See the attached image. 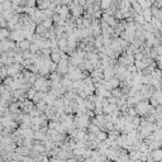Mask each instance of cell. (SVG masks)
<instances>
[{
    "label": "cell",
    "instance_id": "cell-1",
    "mask_svg": "<svg viewBox=\"0 0 162 162\" xmlns=\"http://www.w3.org/2000/svg\"><path fill=\"white\" fill-rule=\"evenodd\" d=\"M11 41L14 42H20L26 38V33L23 29H20V31H11L10 32V37H9Z\"/></svg>",
    "mask_w": 162,
    "mask_h": 162
},
{
    "label": "cell",
    "instance_id": "cell-2",
    "mask_svg": "<svg viewBox=\"0 0 162 162\" xmlns=\"http://www.w3.org/2000/svg\"><path fill=\"white\" fill-rule=\"evenodd\" d=\"M104 79L105 80H110L113 79L114 76H115V71H114V66H106V67H104Z\"/></svg>",
    "mask_w": 162,
    "mask_h": 162
},
{
    "label": "cell",
    "instance_id": "cell-3",
    "mask_svg": "<svg viewBox=\"0 0 162 162\" xmlns=\"http://www.w3.org/2000/svg\"><path fill=\"white\" fill-rule=\"evenodd\" d=\"M46 80H47L46 76H39V75H38V77L35 79V81H34V84H33V87L37 90V91H39V90L44 86Z\"/></svg>",
    "mask_w": 162,
    "mask_h": 162
},
{
    "label": "cell",
    "instance_id": "cell-4",
    "mask_svg": "<svg viewBox=\"0 0 162 162\" xmlns=\"http://www.w3.org/2000/svg\"><path fill=\"white\" fill-rule=\"evenodd\" d=\"M148 160L161 161L162 160V148H156V149H153V151H151V156L148 157Z\"/></svg>",
    "mask_w": 162,
    "mask_h": 162
},
{
    "label": "cell",
    "instance_id": "cell-5",
    "mask_svg": "<svg viewBox=\"0 0 162 162\" xmlns=\"http://www.w3.org/2000/svg\"><path fill=\"white\" fill-rule=\"evenodd\" d=\"M94 46H95V48L98 50V53H99V51H100V50L104 47V37H103V34L98 35V37H95Z\"/></svg>",
    "mask_w": 162,
    "mask_h": 162
},
{
    "label": "cell",
    "instance_id": "cell-6",
    "mask_svg": "<svg viewBox=\"0 0 162 162\" xmlns=\"http://www.w3.org/2000/svg\"><path fill=\"white\" fill-rule=\"evenodd\" d=\"M31 43H32V41L24 38V39L20 41V42H17V46L19 47L22 51H24V50H29V47H31Z\"/></svg>",
    "mask_w": 162,
    "mask_h": 162
},
{
    "label": "cell",
    "instance_id": "cell-7",
    "mask_svg": "<svg viewBox=\"0 0 162 162\" xmlns=\"http://www.w3.org/2000/svg\"><path fill=\"white\" fill-rule=\"evenodd\" d=\"M72 80L70 79V77L67 76V75H65V76H62V80H61V84H62V86H65L67 90H70V89H72Z\"/></svg>",
    "mask_w": 162,
    "mask_h": 162
},
{
    "label": "cell",
    "instance_id": "cell-8",
    "mask_svg": "<svg viewBox=\"0 0 162 162\" xmlns=\"http://www.w3.org/2000/svg\"><path fill=\"white\" fill-rule=\"evenodd\" d=\"M57 43H58V48L61 50V51H66L67 50V38L66 37H61V38H58L57 39Z\"/></svg>",
    "mask_w": 162,
    "mask_h": 162
},
{
    "label": "cell",
    "instance_id": "cell-9",
    "mask_svg": "<svg viewBox=\"0 0 162 162\" xmlns=\"http://www.w3.org/2000/svg\"><path fill=\"white\" fill-rule=\"evenodd\" d=\"M62 53H63V51H56V52H52L51 53V60L53 62H56V63H58L60 61H61V56H62Z\"/></svg>",
    "mask_w": 162,
    "mask_h": 162
},
{
    "label": "cell",
    "instance_id": "cell-10",
    "mask_svg": "<svg viewBox=\"0 0 162 162\" xmlns=\"http://www.w3.org/2000/svg\"><path fill=\"white\" fill-rule=\"evenodd\" d=\"M42 24H43L47 29H51L53 26H55V23H53V19H52V17H46L43 22H42Z\"/></svg>",
    "mask_w": 162,
    "mask_h": 162
},
{
    "label": "cell",
    "instance_id": "cell-11",
    "mask_svg": "<svg viewBox=\"0 0 162 162\" xmlns=\"http://www.w3.org/2000/svg\"><path fill=\"white\" fill-rule=\"evenodd\" d=\"M134 65H136V67L138 71H142V70H145L147 67V63L145 62V60H136L134 61Z\"/></svg>",
    "mask_w": 162,
    "mask_h": 162
},
{
    "label": "cell",
    "instance_id": "cell-12",
    "mask_svg": "<svg viewBox=\"0 0 162 162\" xmlns=\"http://www.w3.org/2000/svg\"><path fill=\"white\" fill-rule=\"evenodd\" d=\"M142 14H143V17H145V19H146V22H151L152 20V10H151V8H146V9H143V11H142Z\"/></svg>",
    "mask_w": 162,
    "mask_h": 162
},
{
    "label": "cell",
    "instance_id": "cell-13",
    "mask_svg": "<svg viewBox=\"0 0 162 162\" xmlns=\"http://www.w3.org/2000/svg\"><path fill=\"white\" fill-rule=\"evenodd\" d=\"M100 130H101V128L99 127V125L94 124V123H90V125L87 127V132H90V133H94V134H98Z\"/></svg>",
    "mask_w": 162,
    "mask_h": 162
},
{
    "label": "cell",
    "instance_id": "cell-14",
    "mask_svg": "<svg viewBox=\"0 0 162 162\" xmlns=\"http://www.w3.org/2000/svg\"><path fill=\"white\" fill-rule=\"evenodd\" d=\"M10 29L9 28H0V39H5L10 37Z\"/></svg>",
    "mask_w": 162,
    "mask_h": 162
},
{
    "label": "cell",
    "instance_id": "cell-15",
    "mask_svg": "<svg viewBox=\"0 0 162 162\" xmlns=\"http://www.w3.org/2000/svg\"><path fill=\"white\" fill-rule=\"evenodd\" d=\"M112 95H113V96H115V98H121V96H123V95H124L123 89H122L121 86L114 87V89L112 90Z\"/></svg>",
    "mask_w": 162,
    "mask_h": 162
},
{
    "label": "cell",
    "instance_id": "cell-16",
    "mask_svg": "<svg viewBox=\"0 0 162 162\" xmlns=\"http://www.w3.org/2000/svg\"><path fill=\"white\" fill-rule=\"evenodd\" d=\"M48 79H51L52 81H61V80H62V75L58 74L57 71H55V72H51V74H50Z\"/></svg>",
    "mask_w": 162,
    "mask_h": 162
},
{
    "label": "cell",
    "instance_id": "cell-17",
    "mask_svg": "<svg viewBox=\"0 0 162 162\" xmlns=\"http://www.w3.org/2000/svg\"><path fill=\"white\" fill-rule=\"evenodd\" d=\"M47 31V28L42 24V23H39V24H37V27H35V33L37 34H41V35H43Z\"/></svg>",
    "mask_w": 162,
    "mask_h": 162
},
{
    "label": "cell",
    "instance_id": "cell-18",
    "mask_svg": "<svg viewBox=\"0 0 162 162\" xmlns=\"http://www.w3.org/2000/svg\"><path fill=\"white\" fill-rule=\"evenodd\" d=\"M151 23H152V26H153L156 29H160V28H161V24H162V22L158 19L157 17H152Z\"/></svg>",
    "mask_w": 162,
    "mask_h": 162
},
{
    "label": "cell",
    "instance_id": "cell-19",
    "mask_svg": "<svg viewBox=\"0 0 162 162\" xmlns=\"http://www.w3.org/2000/svg\"><path fill=\"white\" fill-rule=\"evenodd\" d=\"M35 94H37V90H35L33 86H32L31 89H28V90H27V98H28V99H31V100H32V99L34 98V95H35Z\"/></svg>",
    "mask_w": 162,
    "mask_h": 162
},
{
    "label": "cell",
    "instance_id": "cell-20",
    "mask_svg": "<svg viewBox=\"0 0 162 162\" xmlns=\"http://www.w3.org/2000/svg\"><path fill=\"white\" fill-rule=\"evenodd\" d=\"M96 137L99 138L100 141H105L106 138H108V132H106V130H100L99 133L96 134Z\"/></svg>",
    "mask_w": 162,
    "mask_h": 162
},
{
    "label": "cell",
    "instance_id": "cell-21",
    "mask_svg": "<svg viewBox=\"0 0 162 162\" xmlns=\"http://www.w3.org/2000/svg\"><path fill=\"white\" fill-rule=\"evenodd\" d=\"M29 51H31L32 53H37L39 51V46L35 43V42H32L31 43V47H29Z\"/></svg>",
    "mask_w": 162,
    "mask_h": 162
},
{
    "label": "cell",
    "instance_id": "cell-22",
    "mask_svg": "<svg viewBox=\"0 0 162 162\" xmlns=\"http://www.w3.org/2000/svg\"><path fill=\"white\" fill-rule=\"evenodd\" d=\"M23 61H24L23 53H15V56H14V62H19V63H22Z\"/></svg>",
    "mask_w": 162,
    "mask_h": 162
},
{
    "label": "cell",
    "instance_id": "cell-23",
    "mask_svg": "<svg viewBox=\"0 0 162 162\" xmlns=\"http://www.w3.org/2000/svg\"><path fill=\"white\" fill-rule=\"evenodd\" d=\"M3 7H4V10H8V9L13 8V4H11L10 0H4V2H3Z\"/></svg>",
    "mask_w": 162,
    "mask_h": 162
},
{
    "label": "cell",
    "instance_id": "cell-24",
    "mask_svg": "<svg viewBox=\"0 0 162 162\" xmlns=\"http://www.w3.org/2000/svg\"><path fill=\"white\" fill-rule=\"evenodd\" d=\"M148 100H149V104H151V105H152L153 108H157V106L160 105V103H158V100H157V99H156L154 96H151V98H149Z\"/></svg>",
    "mask_w": 162,
    "mask_h": 162
},
{
    "label": "cell",
    "instance_id": "cell-25",
    "mask_svg": "<svg viewBox=\"0 0 162 162\" xmlns=\"http://www.w3.org/2000/svg\"><path fill=\"white\" fill-rule=\"evenodd\" d=\"M57 65L58 63H56V62H52L51 63V66H50V71H51V72H55V71H57Z\"/></svg>",
    "mask_w": 162,
    "mask_h": 162
},
{
    "label": "cell",
    "instance_id": "cell-26",
    "mask_svg": "<svg viewBox=\"0 0 162 162\" xmlns=\"http://www.w3.org/2000/svg\"><path fill=\"white\" fill-rule=\"evenodd\" d=\"M27 5H29V7H37V0H27Z\"/></svg>",
    "mask_w": 162,
    "mask_h": 162
},
{
    "label": "cell",
    "instance_id": "cell-27",
    "mask_svg": "<svg viewBox=\"0 0 162 162\" xmlns=\"http://www.w3.org/2000/svg\"><path fill=\"white\" fill-rule=\"evenodd\" d=\"M5 91H7V90H5V85L2 82V84H0V96H2V95H3Z\"/></svg>",
    "mask_w": 162,
    "mask_h": 162
}]
</instances>
